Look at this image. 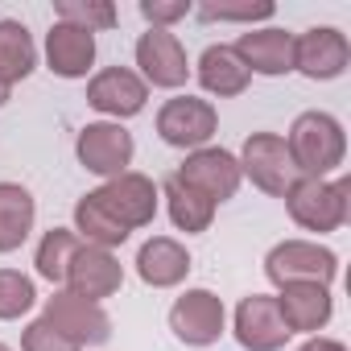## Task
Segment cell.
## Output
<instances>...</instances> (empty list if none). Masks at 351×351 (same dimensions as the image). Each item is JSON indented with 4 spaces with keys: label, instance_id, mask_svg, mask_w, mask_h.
Masks as SVG:
<instances>
[{
    "label": "cell",
    "instance_id": "3957f363",
    "mask_svg": "<svg viewBox=\"0 0 351 351\" xmlns=\"http://www.w3.org/2000/svg\"><path fill=\"white\" fill-rule=\"evenodd\" d=\"M236 161H240L244 178H252V186L273 195V199H285V191L298 182V169H293V157L285 149V136H277V132H252Z\"/></svg>",
    "mask_w": 351,
    "mask_h": 351
},
{
    "label": "cell",
    "instance_id": "d6986e66",
    "mask_svg": "<svg viewBox=\"0 0 351 351\" xmlns=\"http://www.w3.org/2000/svg\"><path fill=\"white\" fill-rule=\"evenodd\" d=\"M252 75H289L293 71V34L285 29H248L232 46Z\"/></svg>",
    "mask_w": 351,
    "mask_h": 351
},
{
    "label": "cell",
    "instance_id": "9c48e42d",
    "mask_svg": "<svg viewBox=\"0 0 351 351\" xmlns=\"http://www.w3.org/2000/svg\"><path fill=\"white\" fill-rule=\"evenodd\" d=\"M75 153L83 161V169L99 173V178H120V173H128L132 165V132H124L120 124L112 120H99V124H87L75 141Z\"/></svg>",
    "mask_w": 351,
    "mask_h": 351
},
{
    "label": "cell",
    "instance_id": "277c9868",
    "mask_svg": "<svg viewBox=\"0 0 351 351\" xmlns=\"http://www.w3.org/2000/svg\"><path fill=\"white\" fill-rule=\"evenodd\" d=\"M335 273H339V256L322 244H310V240H285L265 256V277L277 289L293 285V281H314V285L330 289Z\"/></svg>",
    "mask_w": 351,
    "mask_h": 351
},
{
    "label": "cell",
    "instance_id": "8992f818",
    "mask_svg": "<svg viewBox=\"0 0 351 351\" xmlns=\"http://www.w3.org/2000/svg\"><path fill=\"white\" fill-rule=\"evenodd\" d=\"M95 199H99V207L132 236L136 228H149L153 223V215H157V186H153V178H145V173H136V169H128V173H120V178H108L99 191H91Z\"/></svg>",
    "mask_w": 351,
    "mask_h": 351
},
{
    "label": "cell",
    "instance_id": "cb8c5ba5",
    "mask_svg": "<svg viewBox=\"0 0 351 351\" xmlns=\"http://www.w3.org/2000/svg\"><path fill=\"white\" fill-rule=\"evenodd\" d=\"M75 236H79L83 244H95V248H108V252L128 240V232L99 207L95 195H83V199L75 203Z\"/></svg>",
    "mask_w": 351,
    "mask_h": 351
},
{
    "label": "cell",
    "instance_id": "5b68a950",
    "mask_svg": "<svg viewBox=\"0 0 351 351\" xmlns=\"http://www.w3.org/2000/svg\"><path fill=\"white\" fill-rule=\"evenodd\" d=\"M219 128V112L199 95H173L157 112V136L173 149H203Z\"/></svg>",
    "mask_w": 351,
    "mask_h": 351
},
{
    "label": "cell",
    "instance_id": "52a82bcc",
    "mask_svg": "<svg viewBox=\"0 0 351 351\" xmlns=\"http://www.w3.org/2000/svg\"><path fill=\"white\" fill-rule=\"evenodd\" d=\"M58 335H66L75 347H99L112 339V318L104 314L99 302L75 298L71 289H54V298H46V314H42Z\"/></svg>",
    "mask_w": 351,
    "mask_h": 351
},
{
    "label": "cell",
    "instance_id": "83f0119b",
    "mask_svg": "<svg viewBox=\"0 0 351 351\" xmlns=\"http://www.w3.org/2000/svg\"><path fill=\"white\" fill-rule=\"evenodd\" d=\"M34 302H38V289H34V281L25 273L0 269V318H5V322L21 318V314L34 310Z\"/></svg>",
    "mask_w": 351,
    "mask_h": 351
},
{
    "label": "cell",
    "instance_id": "1f68e13d",
    "mask_svg": "<svg viewBox=\"0 0 351 351\" xmlns=\"http://www.w3.org/2000/svg\"><path fill=\"white\" fill-rule=\"evenodd\" d=\"M5 99H9V87H0V108H5Z\"/></svg>",
    "mask_w": 351,
    "mask_h": 351
},
{
    "label": "cell",
    "instance_id": "484cf974",
    "mask_svg": "<svg viewBox=\"0 0 351 351\" xmlns=\"http://www.w3.org/2000/svg\"><path fill=\"white\" fill-rule=\"evenodd\" d=\"M54 17L66 21V25H79L87 34L116 29V21H120L112 0H54Z\"/></svg>",
    "mask_w": 351,
    "mask_h": 351
},
{
    "label": "cell",
    "instance_id": "4fadbf2b",
    "mask_svg": "<svg viewBox=\"0 0 351 351\" xmlns=\"http://www.w3.org/2000/svg\"><path fill=\"white\" fill-rule=\"evenodd\" d=\"M351 62V46L335 25H314L293 38V71L306 79H339Z\"/></svg>",
    "mask_w": 351,
    "mask_h": 351
},
{
    "label": "cell",
    "instance_id": "e0dca14e",
    "mask_svg": "<svg viewBox=\"0 0 351 351\" xmlns=\"http://www.w3.org/2000/svg\"><path fill=\"white\" fill-rule=\"evenodd\" d=\"M91 62H95V34L54 21L46 34V66L58 79H83L91 71Z\"/></svg>",
    "mask_w": 351,
    "mask_h": 351
},
{
    "label": "cell",
    "instance_id": "6da1fadb",
    "mask_svg": "<svg viewBox=\"0 0 351 351\" xmlns=\"http://www.w3.org/2000/svg\"><path fill=\"white\" fill-rule=\"evenodd\" d=\"M285 149L293 157L298 178H326L347 157V136L330 112H302L285 136Z\"/></svg>",
    "mask_w": 351,
    "mask_h": 351
},
{
    "label": "cell",
    "instance_id": "f1b7e54d",
    "mask_svg": "<svg viewBox=\"0 0 351 351\" xmlns=\"http://www.w3.org/2000/svg\"><path fill=\"white\" fill-rule=\"evenodd\" d=\"M21 351H83V347H75L66 335H58L46 318H38V322L25 326V335H21Z\"/></svg>",
    "mask_w": 351,
    "mask_h": 351
},
{
    "label": "cell",
    "instance_id": "f546056e",
    "mask_svg": "<svg viewBox=\"0 0 351 351\" xmlns=\"http://www.w3.org/2000/svg\"><path fill=\"white\" fill-rule=\"evenodd\" d=\"M191 0H141V17L149 21V29H169L173 21L191 17Z\"/></svg>",
    "mask_w": 351,
    "mask_h": 351
},
{
    "label": "cell",
    "instance_id": "7402d4cb",
    "mask_svg": "<svg viewBox=\"0 0 351 351\" xmlns=\"http://www.w3.org/2000/svg\"><path fill=\"white\" fill-rule=\"evenodd\" d=\"M165 207H169V219L178 232L195 236V232H207L211 219H215V203L207 195H199L195 186H186L182 178H165Z\"/></svg>",
    "mask_w": 351,
    "mask_h": 351
},
{
    "label": "cell",
    "instance_id": "ac0fdd59",
    "mask_svg": "<svg viewBox=\"0 0 351 351\" xmlns=\"http://www.w3.org/2000/svg\"><path fill=\"white\" fill-rule=\"evenodd\" d=\"M191 273V252L178 244V240H169V236H153L141 244L136 252V277L153 289H173V285H182Z\"/></svg>",
    "mask_w": 351,
    "mask_h": 351
},
{
    "label": "cell",
    "instance_id": "ba28073f",
    "mask_svg": "<svg viewBox=\"0 0 351 351\" xmlns=\"http://www.w3.org/2000/svg\"><path fill=\"white\" fill-rule=\"evenodd\" d=\"M173 178H182L186 186H195L199 195H207L215 207L219 203H228L236 191H240V161H236V153H228V149H215V145H203V149H195V153H186V161L173 169Z\"/></svg>",
    "mask_w": 351,
    "mask_h": 351
},
{
    "label": "cell",
    "instance_id": "4316f807",
    "mask_svg": "<svg viewBox=\"0 0 351 351\" xmlns=\"http://www.w3.org/2000/svg\"><path fill=\"white\" fill-rule=\"evenodd\" d=\"M277 13L273 0H207V5H199V17L203 21H269Z\"/></svg>",
    "mask_w": 351,
    "mask_h": 351
},
{
    "label": "cell",
    "instance_id": "5bb4252c",
    "mask_svg": "<svg viewBox=\"0 0 351 351\" xmlns=\"http://www.w3.org/2000/svg\"><path fill=\"white\" fill-rule=\"evenodd\" d=\"M145 99H149V87L128 66H108V71H99L87 83V104L95 112H104V116H116V124L128 120V116H136L145 108Z\"/></svg>",
    "mask_w": 351,
    "mask_h": 351
},
{
    "label": "cell",
    "instance_id": "603a6c76",
    "mask_svg": "<svg viewBox=\"0 0 351 351\" xmlns=\"http://www.w3.org/2000/svg\"><path fill=\"white\" fill-rule=\"evenodd\" d=\"M34 66H38V50H34L29 29L21 21H0V87L29 79Z\"/></svg>",
    "mask_w": 351,
    "mask_h": 351
},
{
    "label": "cell",
    "instance_id": "ffe728a7",
    "mask_svg": "<svg viewBox=\"0 0 351 351\" xmlns=\"http://www.w3.org/2000/svg\"><path fill=\"white\" fill-rule=\"evenodd\" d=\"M199 83L203 91L232 99V95H244V87L252 83V71L244 66V58L232 46H207L199 58Z\"/></svg>",
    "mask_w": 351,
    "mask_h": 351
},
{
    "label": "cell",
    "instance_id": "7c38bea8",
    "mask_svg": "<svg viewBox=\"0 0 351 351\" xmlns=\"http://www.w3.org/2000/svg\"><path fill=\"white\" fill-rule=\"evenodd\" d=\"M120 285H124L120 261H116L108 248L79 244V252L71 256V269H66L62 289H71L75 298H87V302H104V298H112Z\"/></svg>",
    "mask_w": 351,
    "mask_h": 351
},
{
    "label": "cell",
    "instance_id": "2e32d148",
    "mask_svg": "<svg viewBox=\"0 0 351 351\" xmlns=\"http://www.w3.org/2000/svg\"><path fill=\"white\" fill-rule=\"evenodd\" d=\"M277 310H281V322L289 326V335H310V330H322L330 322L335 302H330V289L326 285L293 281V285H281Z\"/></svg>",
    "mask_w": 351,
    "mask_h": 351
},
{
    "label": "cell",
    "instance_id": "d4e9b609",
    "mask_svg": "<svg viewBox=\"0 0 351 351\" xmlns=\"http://www.w3.org/2000/svg\"><path fill=\"white\" fill-rule=\"evenodd\" d=\"M79 236L75 232H66V228H50L46 236H42V244H38V256H34V265H38V277H46L50 285H62L66 281V269H71V256L79 252Z\"/></svg>",
    "mask_w": 351,
    "mask_h": 351
},
{
    "label": "cell",
    "instance_id": "9a60e30c",
    "mask_svg": "<svg viewBox=\"0 0 351 351\" xmlns=\"http://www.w3.org/2000/svg\"><path fill=\"white\" fill-rule=\"evenodd\" d=\"M236 339L244 351H281L289 339V326L281 322L277 298L269 293H248L236 306Z\"/></svg>",
    "mask_w": 351,
    "mask_h": 351
},
{
    "label": "cell",
    "instance_id": "8fae6325",
    "mask_svg": "<svg viewBox=\"0 0 351 351\" xmlns=\"http://www.w3.org/2000/svg\"><path fill=\"white\" fill-rule=\"evenodd\" d=\"M136 66H141V79L145 87H182L186 75H191V62H186V50L178 42V34H169V29H149L136 38Z\"/></svg>",
    "mask_w": 351,
    "mask_h": 351
},
{
    "label": "cell",
    "instance_id": "d6a6232c",
    "mask_svg": "<svg viewBox=\"0 0 351 351\" xmlns=\"http://www.w3.org/2000/svg\"><path fill=\"white\" fill-rule=\"evenodd\" d=\"M0 351H9V347H5V343H0Z\"/></svg>",
    "mask_w": 351,
    "mask_h": 351
},
{
    "label": "cell",
    "instance_id": "30bf717a",
    "mask_svg": "<svg viewBox=\"0 0 351 351\" xmlns=\"http://www.w3.org/2000/svg\"><path fill=\"white\" fill-rule=\"evenodd\" d=\"M223 322H228L223 302H219L211 289H186L178 302L169 306V330L178 335L182 343H191V347H211V343H219Z\"/></svg>",
    "mask_w": 351,
    "mask_h": 351
},
{
    "label": "cell",
    "instance_id": "44dd1931",
    "mask_svg": "<svg viewBox=\"0 0 351 351\" xmlns=\"http://www.w3.org/2000/svg\"><path fill=\"white\" fill-rule=\"evenodd\" d=\"M34 195L17 182H0V252H17L34 232Z\"/></svg>",
    "mask_w": 351,
    "mask_h": 351
},
{
    "label": "cell",
    "instance_id": "4dcf8cb0",
    "mask_svg": "<svg viewBox=\"0 0 351 351\" xmlns=\"http://www.w3.org/2000/svg\"><path fill=\"white\" fill-rule=\"evenodd\" d=\"M298 351H347V347H343L339 339H322V335H314V339H310V343H302Z\"/></svg>",
    "mask_w": 351,
    "mask_h": 351
},
{
    "label": "cell",
    "instance_id": "7a4b0ae2",
    "mask_svg": "<svg viewBox=\"0 0 351 351\" xmlns=\"http://www.w3.org/2000/svg\"><path fill=\"white\" fill-rule=\"evenodd\" d=\"M351 182L339 178V182H326V178H298L289 191H285V207H289V219L306 232H339L347 223V207H351Z\"/></svg>",
    "mask_w": 351,
    "mask_h": 351
}]
</instances>
